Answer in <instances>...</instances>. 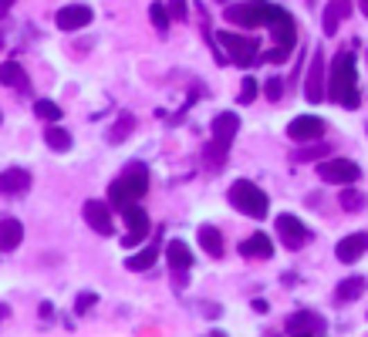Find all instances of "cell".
<instances>
[{
	"label": "cell",
	"mask_w": 368,
	"mask_h": 337,
	"mask_svg": "<svg viewBox=\"0 0 368 337\" xmlns=\"http://www.w3.org/2000/svg\"><path fill=\"white\" fill-rule=\"evenodd\" d=\"M335 253H338L342 263H358L368 253V233H351V236H344V239H338Z\"/></svg>",
	"instance_id": "obj_15"
},
{
	"label": "cell",
	"mask_w": 368,
	"mask_h": 337,
	"mask_svg": "<svg viewBox=\"0 0 368 337\" xmlns=\"http://www.w3.org/2000/svg\"><path fill=\"white\" fill-rule=\"evenodd\" d=\"M10 3H14V0H0V10H7V7H10Z\"/></svg>",
	"instance_id": "obj_40"
},
{
	"label": "cell",
	"mask_w": 368,
	"mask_h": 337,
	"mask_svg": "<svg viewBox=\"0 0 368 337\" xmlns=\"http://www.w3.org/2000/svg\"><path fill=\"white\" fill-rule=\"evenodd\" d=\"M250 307H254V311H257V313H267V311H270V304H267V300H263V297H257V300H254V304H250Z\"/></svg>",
	"instance_id": "obj_38"
},
{
	"label": "cell",
	"mask_w": 368,
	"mask_h": 337,
	"mask_svg": "<svg viewBox=\"0 0 368 337\" xmlns=\"http://www.w3.org/2000/svg\"><path fill=\"white\" fill-rule=\"evenodd\" d=\"M44 142L51 145L54 152H68V149H71V135L64 129H58V125H51V129L44 131Z\"/></svg>",
	"instance_id": "obj_29"
},
{
	"label": "cell",
	"mask_w": 368,
	"mask_h": 337,
	"mask_svg": "<svg viewBox=\"0 0 368 337\" xmlns=\"http://www.w3.org/2000/svg\"><path fill=\"white\" fill-rule=\"evenodd\" d=\"M324 51L311 54V68H308V78H304V98L308 102H324Z\"/></svg>",
	"instance_id": "obj_10"
},
{
	"label": "cell",
	"mask_w": 368,
	"mask_h": 337,
	"mask_svg": "<svg viewBox=\"0 0 368 337\" xmlns=\"http://www.w3.org/2000/svg\"><path fill=\"white\" fill-rule=\"evenodd\" d=\"M220 44H223V51L230 54V61L237 64V68H250L254 64V57H257V37H247V34H234V30H223L220 34Z\"/></svg>",
	"instance_id": "obj_5"
},
{
	"label": "cell",
	"mask_w": 368,
	"mask_h": 337,
	"mask_svg": "<svg viewBox=\"0 0 368 337\" xmlns=\"http://www.w3.org/2000/svg\"><path fill=\"white\" fill-rule=\"evenodd\" d=\"M98 304V293H78V304H75V311L85 313L88 307H95Z\"/></svg>",
	"instance_id": "obj_35"
},
{
	"label": "cell",
	"mask_w": 368,
	"mask_h": 337,
	"mask_svg": "<svg viewBox=\"0 0 368 337\" xmlns=\"http://www.w3.org/2000/svg\"><path fill=\"white\" fill-rule=\"evenodd\" d=\"M257 91H261V84H257V81H254V78H243V84H240V98H237V102H240V104H250L254 98H257Z\"/></svg>",
	"instance_id": "obj_33"
},
{
	"label": "cell",
	"mask_w": 368,
	"mask_h": 337,
	"mask_svg": "<svg viewBox=\"0 0 368 337\" xmlns=\"http://www.w3.org/2000/svg\"><path fill=\"white\" fill-rule=\"evenodd\" d=\"M263 95H267L270 102L277 104L281 98H284V81H281V78H270L267 84H263Z\"/></svg>",
	"instance_id": "obj_34"
},
{
	"label": "cell",
	"mask_w": 368,
	"mask_h": 337,
	"mask_svg": "<svg viewBox=\"0 0 368 337\" xmlns=\"http://www.w3.org/2000/svg\"><path fill=\"white\" fill-rule=\"evenodd\" d=\"M24 239V226L14 216H0V250H17Z\"/></svg>",
	"instance_id": "obj_18"
},
{
	"label": "cell",
	"mask_w": 368,
	"mask_h": 337,
	"mask_svg": "<svg viewBox=\"0 0 368 337\" xmlns=\"http://www.w3.org/2000/svg\"><path fill=\"white\" fill-rule=\"evenodd\" d=\"M267 27L274 30V41H277L274 48H281V51H288V54L294 51V41H297V24H294V17H290L284 7L277 10V17H274Z\"/></svg>",
	"instance_id": "obj_13"
},
{
	"label": "cell",
	"mask_w": 368,
	"mask_h": 337,
	"mask_svg": "<svg viewBox=\"0 0 368 337\" xmlns=\"http://www.w3.org/2000/svg\"><path fill=\"white\" fill-rule=\"evenodd\" d=\"M324 135V118H317V115H297V118H290L288 125V138H294V142H315V138H321Z\"/></svg>",
	"instance_id": "obj_11"
},
{
	"label": "cell",
	"mask_w": 368,
	"mask_h": 337,
	"mask_svg": "<svg viewBox=\"0 0 368 337\" xmlns=\"http://www.w3.org/2000/svg\"><path fill=\"white\" fill-rule=\"evenodd\" d=\"M240 131V118L234 115V111H220L216 118H213V138L216 142H234V135Z\"/></svg>",
	"instance_id": "obj_20"
},
{
	"label": "cell",
	"mask_w": 368,
	"mask_h": 337,
	"mask_svg": "<svg viewBox=\"0 0 368 337\" xmlns=\"http://www.w3.org/2000/svg\"><path fill=\"white\" fill-rule=\"evenodd\" d=\"M240 253H243L247 259H270L274 243H270V236H267V233H254L250 239H243V243H240Z\"/></svg>",
	"instance_id": "obj_19"
},
{
	"label": "cell",
	"mask_w": 368,
	"mask_h": 337,
	"mask_svg": "<svg viewBox=\"0 0 368 337\" xmlns=\"http://www.w3.org/2000/svg\"><path fill=\"white\" fill-rule=\"evenodd\" d=\"M227 156H230V145H227V142H216V138L203 149V158H207V169H210V172H216V169L227 162Z\"/></svg>",
	"instance_id": "obj_26"
},
{
	"label": "cell",
	"mask_w": 368,
	"mask_h": 337,
	"mask_svg": "<svg viewBox=\"0 0 368 337\" xmlns=\"http://www.w3.org/2000/svg\"><path fill=\"white\" fill-rule=\"evenodd\" d=\"M362 293H365V280H362V277H344L342 284L335 286V300H338V304L358 300Z\"/></svg>",
	"instance_id": "obj_24"
},
{
	"label": "cell",
	"mask_w": 368,
	"mask_h": 337,
	"mask_svg": "<svg viewBox=\"0 0 368 337\" xmlns=\"http://www.w3.org/2000/svg\"><path fill=\"white\" fill-rule=\"evenodd\" d=\"M324 98L338 102L342 108L355 111L362 104V91H358V68H355V57L348 51H342L331 61V71L324 81Z\"/></svg>",
	"instance_id": "obj_1"
},
{
	"label": "cell",
	"mask_w": 368,
	"mask_h": 337,
	"mask_svg": "<svg viewBox=\"0 0 368 337\" xmlns=\"http://www.w3.org/2000/svg\"><path fill=\"white\" fill-rule=\"evenodd\" d=\"M30 189V172L27 169H3L0 172V196H21Z\"/></svg>",
	"instance_id": "obj_16"
},
{
	"label": "cell",
	"mask_w": 368,
	"mask_h": 337,
	"mask_svg": "<svg viewBox=\"0 0 368 337\" xmlns=\"http://www.w3.org/2000/svg\"><path fill=\"white\" fill-rule=\"evenodd\" d=\"M156 257H159V246H146V250H139V253H132V257L125 259V270L142 273V270H149V266L156 263Z\"/></svg>",
	"instance_id": "obj_25"
},
{
	"label": "cell",
	"mask_w": 368,
	"mask_h": 337,
	"mask_svg": "<svg viewBox=\"0 0 368 337\" xmlns=\"http://www.w3.org/2000/svg\"><path fill=\"white\" fill-rule=\"evenodd\" d=\"M277 236H281V243H284L288 250H304V246L315 239V233H311L297 216H290V212H281V216H277Z\"/></svg>",
	"instance_id": "obj_7"
},
{
	"label": "cell",
	"mask_w": 368,
	"mask_h": 337,
	"mask_svg": "<svg viewBox=\"0 0 368 337\" xmlns=\"http://www.w3.org/2000/svg\"><path fill=\"white\" fill-rule=\"evenodd\" d=\"M169 17L173 21H186V0H169Z\"/></svg>",
	"instance_id": "obj_36"
},
{
	"label": "cell",
	"mask_w": 368,
	"mask_h": 337,
	"mask_svg": "<svg viewBox=\"0 0 368 337\" xmlns=\"http://www.w3.org/2000/svg\"><path fill=\"white\" fill-rule=\"evenodd\" d=\"M91 17H95V14H91V7H88V3H68V7H61V10H58V17H54V21H58L61 30H81V27L91 24Z\"/></svg>",
	"instance_id": "obj_14"
},
{
	"label": "cell",
	"mask_w": 368,
	"mask_h": 337,
	"mask_svg": "<svg viewBox=\"0 0 368 337\" xmlns=\"http://www.w3.org/2000/svg\"><path fill=\"white\" fill-rule=\"evenodd\" d=\"M362 10H365V17H368V0H362Z\"/></svg>",
	"instance_id": "obj_41"
},
{
	"label": "cell",
	"mask_w": 368,
	"mask_h": 337,
	"mask_svg": "<svg viewBox=\"0 0 368 337\" xmlns=\"http://www.w3.org/2000/svg\"><path fill=\"white\" fill-rule=\"evenodd\" d=\"M317 176H321V182H328V185H351V182L362 179V169L351 158H321Z\"/></svg>",
	"instance_id": "obj_6"
},
{
	"label": "cell",
	"mask_w": 368,
	"mask_h": 337,
	"mask_svg": "<svg viewBox=\"0 0 368 337\" xmlns=\"http://www.w3.org/2000/svg\"><path fill=\"white\" fill-rule=\"evenodd\" d=\"M0 84H7V88H17V91H27V88H30V81H27L24 64H17V61H7V64H0Z\"/></svg>",
	"instance_id": "obj_21"
},
{
	"label": "cell",
	"mask_w": 368,
	"mask_h": 337,
	"mask_svg": "<svg viewBox=\"0 0 368 337\" xmlns=\"http://www.w3.org/2000/svg\"><path fill=\"white\" fill-rule=\"evenodd\" d=\"M7 313H10V311H7V307L0 304V320H7Z\"/></svg>",
	"instance_id": "obj_39"
},
{
	"label": "cell",
	"mask_w": 368,
	"mask_h": 337,
	"mask_svg": "<svg viewBox=\"0 0 368 337\" xmlns=\"http://www.w3.org/2000/svg\"><path fill=\"white\" fill-rule=\"evenodd\" d=\"M200 246L207 250V257L220 259L223 257V233L216 226H200Z\"/></svg>",
	"instance_id": "obj_23"
},
{
	"label": "cell",
	"mask_w": 368,
	"mask_h": 337,
	"mask_svg": "<svg viewBox=\"0 0 368 337\" xmlns=\"http://www.w3.org/2000/svg\"><path fill=\"white\" fill-rule=\"evenodd\" d=\"M338 206H342L344 212H362V209L368 206V196L358 192V189H348V185H344V192L338 196Z\"/></svg>",
	"instance_id": "obj_27"
},
{
	"label": "cell",
	"mask_w": 368,
	"mask_h": 337,
	"mask_svg": "<svg viewBox=\"0 0 368 337\" xmlns=\"http://www.w3.org/2000/svg\"><path fill=\"white\" fill-rule=\"evenodd\" d=\"M277 3H270V0H237V3H227L223 7V17L230 21V24L237 27H247V30H254V27H267L274 17H277Z\"/></svg>",
	"instance_id": "obj_3"
},
{
	"label": "cell",
	"mask_w": 368,
	"mask_h": 337,
	"mask_svg": "<svg viewBox=\"0 0 368 337\" xmlns=\"http://www.w3.org/2000/svg\"><path fill=\"white\" fill-rule=\"evenodd\" d=\"M284 331L288 334H308V337H321L328 331V320L317 311H294L284 320Z\"/></svg>",
	"instance_id": "obj_8"
},
{
	"label": "cell",
	"mask_w": 368,
	"mask_h": 337,
	"mask_svg": "<svg viewBox=\"0 0 368 337\" xmlns=\"http://www.w3.org/2000/svg\"><path fill=\"white\" fill-rule=\"evenodd\" d=\"M149 17H152V24H156L159 30H166V27H169V21H173L166 3H152V7H149Z\"/></svg>",
	"instance_id": "obj_32"
},
{
	"label": "cell",
	"mask_w": 368,
	"mask_h": 337,
	"mask_svg": "<svg viewBox=\"0 0 368 337\" xmlns=\"http://www.w3.org/2000/svg\"><path fill=\"white\" fill-rule=\"evenodd\" d=\"M34 115L44 118V122H58V118H61V104L48 102V98H37V102H34Z\"/></svg>",
	"instance_id": "obj_30"
},
{
	"label": "cell",
	"mask_w": 368,
	"mask_h": 337,
	"mask_svg": "<svg viewBox=\"0 0 368 337\" xmlns=\"http://www.w3.org/2000/svg\"><path fill=\"white\" fill-rule=\"evenodd\" d=\"M166 257H169V266H173L176 273H186V270L193 266V253H189V246H186L183 239H169Z\"/></svg>",
	"instance_id": "obj_22"
},
{
	"label": "cell",
	"mask_w": 368,
	"mask_h": 337,
	"mask_svg": "<svg viewBox=\"0 0 368 337\" xmlns=\"http://www.w3.org/2000/svg\"><path fill=\"white\" fill-rule=\"evenodd\" d=\"M328 156H331V145H308V149L294 152L297 162H317V158H328Z\"/></svg>",
	"instance_id": "obj_31"
},
{
	"label": "cell",
	"mask_w": 368,
	"mask_h": 337,
	"mask_svg": "<svg viewBox=\"0 0 368 337\" xmlns=\"http://www.w3.org/2000/svg\"><path fill=\"white\" fill-rule=\"evenodd\" d=\"M348 14H351V3H348V0H335V3H328V7H324V17H321V30H324L328 37H335L338 24H342Z\"/></svg>",
	"instance_id": "obj_17"
},
{
	"label": "cell",
	"mask_w": 368,
	"mask_h": 337,
	"mask_svg": "<svg viewBox=\"0 0 368 337\" xmlns=\"http://www.w3.org/2000/svg\"><path fill=\"white\" fill-rule=\"evenodd\" d=\"M227 199H230V206L243 212V216H250V219H263L267 216V209H270V199H267V192H263L257 182L250 179H237L230 185V192H227Z\"/></svg>",
	"instance_id": "obj_4"
},
{
	"label": "cell",
	"mask_w": 368,
	"mask_h": 337,
	"mask_svg": "<svg viewBox=\"0 0 368 337\" xmlns=\"http://www.w3.org/2000/svg\"><path fill=\"white\" fill-rule=\"evenodd\" d=\"M263 61H267V64H284V61H288V51L274 48V51H267V54H263Z\"/></svg>",
	"instance_id": "obj_37"
},
{
	"label": "cell",
	"mask_w": 368,
	"mask_h": 337,
	"mask_svg": "<svg viewBox=\"0 0 368 337\" xmlns=\"http://www.w3.org/2000/svg\"><path fill=\"white\" fill-rule=\"evenodd\" d=\"M81 212H85V223H88L98 236L115 233V226H112V206H108V203H102V199H88Z\"/></svg>",
	"instance_id": "obj_12"
},
{
	"label": "cell",
	"mask_w": 368,
	"mask_h": 337,
	"mask_svg": "<svg viewBox=\"0 0 368 337\" xmlns=\"http://www.w3.org/2000/svg\"><path fill=\"white\" fill-rule=\"evenodd\" d=\"M122 216H125V223H129V233L122 236V246H139L146 236H149V216H146V209L139 206V203H132V206H125L122 209Z\"/></svg>",
	"instance_id": "obj_9"
},
{
	"label": "cell",
	"mask_w": 368,
	"mask_h": 337,
	"mask_svg": "<svg viewBox=\"0 0 368 337\" xmlns=\"http://www.w3.org/2000/svg\"><path fill=\"white\" fill-rule=\"evenodd\" d=\"M149 192V169L142 162H129L122 169V176L108 185V206H115L119 212L132 203H139Z\"/></svg>",
	"instance_id": "obj_2"
},
{
	"label": "cell",
	"mask_w": 368,
	"mask_h": 337,
	"mask_svg": "<svg viewBox=\"0 0 368 337\" xmlns=\"http://www.w3.org/2000/svg\"><path fill=\"white\" fill-rule=\"evenodd\" d=\"M132 129H135V118H132L129 111H122V115H119V125H112V131H108V142H112V145L125 142L132 135Z\"/></svg>",
	"instance_id": "obj_28"
}]
</instances>
